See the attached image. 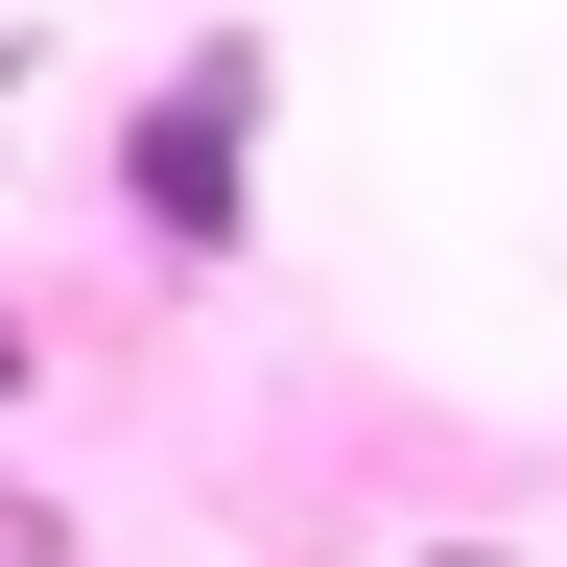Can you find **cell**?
Here are the masks:
<instances>
[{
    "label": "cell",
    "instance_id": "4",
    "mask_svg": "<svg viewBox=\"0 0 567 567\" xmlns=\"http://www.w3.org/2000/svg\"><path fill=\"white\" fill-rule=\"evenodd\" d=\"M402 567H520V544H402Z\"/></svg>",
    "mask_w": 567,
    "mask_h": 567
},
{
    "label": "cell",
    "instance_id": "2",
    "mask_svg": "<svg viewBox=\"0 0 567 567\" xmlns=\"http://www.w3.org/2000/svg\"><path fill=\"white\" fill-rule=\"evenodd\" d=\"M0 567H71V496H0Z\"/></svg>",
    "mask_w": 567,
    "mask_h": 567
},
{
    "label": "cell",
    "instance_id": "3",
    "mask_svg": "<svg viewBox=\"0 0 567 567\" xmlns=\"http://www.w3.org/2000/svg\"><path fill=\"white\" fill-rule=\"evenodd\" d=\"M0 402H24V284H0Z\"/></svg>",
    "mask_w": 567,
    "mask_h": 567
},
{
    "label": "cell",
    "instance_id": "1",
    "mask_svg": "<svg viewBox=\"0 0 567 567\" xmlns=\"http://www.w3.org/2000/svg\"><path fill=\"white\" fill-rule=\"evenodd\" d=\"M118 213H142L166 260H237V237H260V24L166 48V95L118 118Z\"/></svg>",
    "mask_w": 567,
    "mask_h": 567
}]
</instances>
